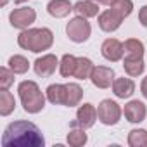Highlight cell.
<instances>
[{"label": "cell", "instance_id": "obj_1", "mask_svg": "<svg viewBox=\"0 0 147 147\" xmlns=\"http://www.w3.org/2000/svg\"><path fill=\"white\" fill-rule=\"evenodd\" d=\"M4 147H43L45 138L42 130L26 119L12 121L5 126L2 135Z\"/></svg>", "mask_w": 147, "mask_h": 147}, {"label": "cell", "instance_id": "obj_2", "mask_svg": "<svg viewBox=\"0 0 147 147\" xmlns=\"http://www.w3.org/2000/svg\"><path fill=\"white\" fill-rule=\"evenodd\" d=\"M18 45L23 50H30L33 54L45 52L54 45V33L49 28H26L21 30Z\"/></svg>", "mask_w": 147, "mask_h": 147}, {"label": "cell", "instance_id": "obj_3", "mask_svg": "<svg viewBox=\"0 0 147 147\" xmlns=\"http://www.w3.org/2000/svg\"><path fill=\"white\" fill-rule=\"evenodd\" d=\"M18 94H19L21 106L28 114H38L40 111H43L45 102H47V95L40 90L36 82H33V80L21 82L18 85Z\"/></svg>", "mask_w": 147, "mask_h": 147}, {"label": "cell", "instance_id": "obj_4", "mask_svg": "<svg viewBox=\"0 0 147 147\" xmlns=\"http://www.w3.org/2000/svg\"><path fill=\"white\" fill-rule=\"evenodd\" d=\"M66 35H67V38L71 42H75V43H85L90 38V35H92V26H90L87 18L75 16L66 24Z\"/></svg>", "mask_w": 147, "mask_h": 147}, {"label": "cell", "instance_id": "obj_5", "mask_svg": "<svg viewBox=\"0 0 147 147\" xmlns=\"http://www.w3.org/2000/svg\"><path fill=\"white\" fill-rule=\"evenodd\" d=\"M97 116L99 121L106 126H114L119 123L121 116H123V107L111 99H104L100 100V104L97 106Z\"/></svg>", "mask_w": 147, "mask_h": 147}, {"label": "cell", "instance_id": "obj_6", "mask_svg": "<svg viewBox=\"0 0 147 147\" xmlns=\"http://www.w3.org/2000/svg\"><path fill=\"white\" fill-rule=\"evenodd\" d=\"M35 21H36V11L31 7H18V9H12L9 14V23L16 30L31 28Z\"/></svg>", "mask_w": 147, "mask_h": 147}, {"label": "cell", "instance_id": "obj_7", "mask_svg": "<svg viewBox=\"0 0 147 147\" xmlns=\"http://www.w3.org/2000/svg\"><path fill=\"white\" fill-rule=\"evenodd\" d=\"M59 59H57V55L55 54H43L42 57H38L35 62H33V69H35V73H36V76H40V78H49V76H52L54 73H55V69L59 67Z\"/></svg>", "mask_w": 147, "mask_h": 147}, {"label": "cell", "instance_id": "obj_8", "mask_svg": "<svg viewBox=\"0 0 147 147\" xmlns=\"http://www.w3.org/2000/svg\"><path fill=\"white\" fill-rule=\"evenodd\" d=\"M99 119L97 116V107L90 102H85V104H80L78 106V111H76V121L73 123L75 126H80V128H92L95 125V121Z\"/></svg>", "mask_w": 147, "mask_h": 147}, {"label": "cell", "instance_id": "obj_9", "mask_svg": "<svg viewBox=\"0 0 147 147\" xmlns=\"http://www.w3.org/2000/svg\"><path fill=\"white\" fill-rule=\"evenodd\" d=\"M90 82L97 88H111L114 82V69L109 66H94V71L90 75Z\"/></svg>", "mask_w": 147, "mask_h": 147}, {"label": "cell", "instance_id": "obj_10", "mask_svg": "<svg viewBox=\"0 0 147 147\" xmlns=\"http://www.w3.org/2000/svg\"><path fill=\"white\" fill-rule=\"evenodd\" d=\"M100 54L106 61L109 62H118L123 59L125 50H123V43L118 38H106L100 45Z\"/></svg>", "mask_w": 147, "mask_h": 147}, {"label": "cell", "instance_id": "obj_11", "mask_svg": "<svg viewBox=\"0 0 147 147\" xmlns=\"http://www.w3.org/2000/svg\"><path fill=\"white\" fill-rule=\"evenodd\" d=\"M97 23H99V28H100L102 31L113 33V31L119 30V26H121V23H123V18L109 7V9L102 11V12L97 16Z\"/></svg>", "mask_w": 147, "mask_h": 147}, {"label": "cell", "instance_id": "obj_12", "mask_svg": "<svg viewBox=\"0 0 147 147\" xmlns=\"http://www.w3.org/2000/svg\"><path fill=\"white\" fill-rule=\"evenodd\" d=\"M123 114H125L126 121L138 125V123H142V121L145 119V116H147V107H145V104H144L142 100H137V99H135V100H130V102L125 104Z\"/></svg>", "mask_w": 147, "mask_h": 147}, {"label": "cell", "instance_id": "obj_13", "mask_svg": "<svg viewBox=\"0 0 147 147\" xmlns=\"http://www.w3.org/2000/svg\"><path fill=\"white\" fill-rule=\"evenodd\" d=\"M113 94L118 97V99H130L133 94H135V82L131 80V76L125 78H114L113 82Z\"/></svg>", "mask_w": 147, "mask_h": 147}, {"label": "cell", "instance_id": "obj_14", "mask_svg": "<svg viewBox=\"0 0 147 147\" xmlns=\"http://www.w3.org/2000/svg\"><path fill=\"white\" fill-rule=\"evenodd\" d=\"M71 11H75V4H71V0H50L47 4V12L55 19L69 16Z\"/></svg>", "mask_w": 147, "mask_h": 147}, {"label": "cell", "instance_id": "obj_15", "mask_svg": "<svg viewBox=\"0 0 147 147\" xmlns=\"http://www.w3.org/2000/svg\"><path fill=\"white\" fill-rule=\"evenodd\" d=\"M47 100L54 106H64L66 104V85L62 83H52L45 90Z\"/></svg>", "mask_w": 147, "mask_h": 147}, {"label": "cell", "instance_id": "obj_16", "mask_svg": "<svg viewBox=\"0 0 147 147\" xmlns=\"http://www.w3.org/2000/svg\"><path fill=\"white\" fill-rule=\"evenodd\" d=\"M75 12H76L78 16L87 18V19L95 18V16L100 14L99 2H97V0H80V2L75 4Z\"/></svg>", "mask_w": 147, "mask_h": 147}, {"label": "cell", "instance_id": "obj_17", "mask_svg": "<svg viewBox=\"0 0 147 147\" xmlns=\"http://www.w3.org/2000/svg\"><path fill=\"white\" fill-rule=\"evenodd\" d=\"M123 69L128 76L137 78L145 71L144 57H123Z\"/></svg>", "mask_w": 147, "mask_h": 147}, {"label": "cell", "instance_id": "obj_18", "mask_svg": "<svg viewBox=\"0 0 147 147\" xmlns=\"http://www.w3.org/2000/svg\"><path fill=\"white\" fill-rule=\"evenodd\" d=\"M83 99V88L80 87V83H66V107H76L80 106Z\"/></svg>", "mask_w": 147, "mask_h": 147}, {"label": "cell", "instance_id": "obj_19", "mask_svg": "<svg viewBox=\"0 0 147 147\" xmlns=\"http://www.w3.org/2000/svg\"><path fill=\"white\" fill-rule=\"evenodd\" d=\"M16 109V99L14 94L9 92V88L0 90V116H9Z\"/></svg>", "mask_w": 147, "mask_h": 147}, {"label": "cell", "instance_id": "obj_20", "mask_svg": "<svg viewBox=\"0 0 147 147\" xmlns=\"http://www.w3.org/2000/svg\"><path fill=\"white\" fill-rule=\"evenodd\" d=\"M94 71V62L88 59V57H78L76 61V69H75V75H73V78L76 80H88L90 75Z\"/></svg>", "mask_w": 147, "mask_h": 147}, {"label": "cell", "instance_id": "obj_21", "mask_svg": "<svg viewBox=\"0 0 147 147\" xmlns=\"http://www.w3.org/2000/svg\"><path fill=\"white\" fill-rule=\"evenodd\" d=\"M76 61L78 57H75L73 54H64L61 57V62H59V73L62 78H71L75 75V69H76Z\"/></svg>", "mask_w": 147, "mask_h": 147}, {"label": "cell", "instance_id": "obj_22", "mask_svg": "<svg viewBox=\"0 0 147 147\" xmlns=\"http://www.w3.org/2000/svg\"><path fill=\"white\" fill-rule=\"evenodd\" d=\"M123 50L125 55L123 57H144L145 54V47L138 38H128L123 43Z\"/></svg>", "mask_w": 147, "mask_h": 147}, {"label": "cell", "instance_id": "obj_23", "mask_svg": "<svg viewBox=\"0 0 147 147\" xmlns=\"http://www.w3.org/2000/svg\"><path fill=\"white\" fill-rule=\"evenodd\" d=\"M66 142L71 145V147H83L87 142H88V135L85 131V128H73L67 137H66Z\"/></svg>", "mask_w": 147, "mask_h": 147}, {"label": "cell", "instance_id": "obj_24", "mask_svg": "<svg viewBox=\"0 0 147 147\" xmlns=\"http://www.w3.org/2000/svg\"><path fill=\"white\" fill-rule=\"evenodd\" d=\"M126 144L130 147H147V130H144V128L130 130Z\"/></svg>", "mask_w": 147, "mask_h": 147}, {"label": "cell", "instance_id": "obj_25", "mask_svg": "<svg viewBox=\"0 0 147 147\" xmlns=\"http://www.w3.org/2000/svg\"><path fill=\"white\" fill-rule=\"evenodd\" d=\"M7 64H9V67L16 73V75H24V73H28V69H30V61L24 55H21V54L12 55Z\"/></svg>", "mask_w": 147, "mask_h": 147}, {"label": "cell", "instance_id": "obj_26", "mask_svg": "<svg viewBox=\"0 0 147 147\" xmlns=\"http://www.w3.org/2000/svg\"><path fill=\"white\" fill-rule=\"evenodd\" d=\"M111 9L114 12H118L125 19V18H128L133 12V2H131V0H116V2L111 5Z\"/></svg>", "mask_w": 147, "mask_h": 147}, {"label": "cell", "instance_id": "obj_27", "mask_svg": "<svg viewBox=\"0 0 147 147\" xmlns=\"http://www.w3.org/2000/svg\"><path fill=\"white\" fill-rule=\"evenodd\" d=\"M14 76L16 73L9 66H2L0 67V88H11L14 85Z\"/></svg>", "mask_w": 147, "mask_h": 147}, {"label": "cell", "instance_id": "obj_28", "mask_svg": "<svg viewBox=\"0 0 147 147\" xmlns=\"http://www.w3.org/2000/svg\"><path fill=\"white\" fill-rule=\"evenodd\" d=\"M138 21L144 28H147V5H142L138 11Z\"/></svg>", "mask_w": 147, "mask_h": 147}, {"label": "cell", "instance_id": "obj_29", "mask_svg": "<svg viewBox=\"0 0 147 147\" xmlns=\"http://www.w3.org/2000/svg\"><path fill=\"white\" fill-rule=\"evenodd\" d=\"M140 92H142V95L147 99V76L142 78V82H140Z\"/></svg>", "mask_w": 147, "mask_h": 147}, {"label": "cell", "instance_id": "obj_30", "mask_svg": "<svg viewBox=\"0 0 147 147\" xmlns=\"http://www.w3.org/2000/svg\"><path fill=\"white\" fill-rule=\"evenodd\" d=\"M97 2H99L100 5H107V7H111V5L116 2V0H97Z\"/></svg>", "mask_w": 147, "mask_h": 147}, {"label": "cell", "instance_id": "obj_31", "mask_svg": "<svg viewBox=\"0 0 147 147\" xmlns=\"http://www.w3.org/2000/svg\"><path fill=\"white\" fill-rule=\"evenodd\" d=\"M7 2H9V0H2V2H0V5H2V7H5V5H7Z\"/></svg>", "mask_w": 147, "mask_h": 147}, {"label": "cell", "instance_id": "obj_32", "mask_svg": "<svg viewBox=\"0 0 147 147\" xmlns=\"http://www.w3.org/2000/svg\"><path fill=\"white\" fill-rule=\"evenodd\" d=\"M16 2L18 4H23V2H28V0H16Z\"/></svg>", "mask_w": 147, "mask_h": 147}]
</instances>
